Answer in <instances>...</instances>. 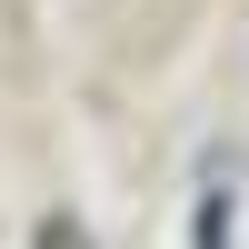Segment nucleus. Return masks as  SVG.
I'll use <instances>...</instances> for the list:
<instances>
[{
  "label": "nucleus",
  "instance_id": "f257e3e1",
  "mask_svg": "<svg viewBox=\"0 0 249 249\" xmlns=\"http://www.w3.org/2000/svg\"><path fill=\"white\" fill-rule=\"evenodd\" d=\"M199 249H230V190H199Z\"/></svg>",
  "mask_w": 249,
  "mask_h": 249
},
{
  "label": "nucleus",
  "instance_id": "f03ea898",
  "mask_svg": "<svg viewBox=\"0 0 249 249\" xmlns=\"http://www.w3.org/2000/svg\"><path fill=\"white\" fill-rule=\"evenodd\" d=\"M40 249H80V230H70V219H50V230H40Z\"/></svg>",
  "mask_w": 249,
  "mask_h": 249
}]
</instances>
